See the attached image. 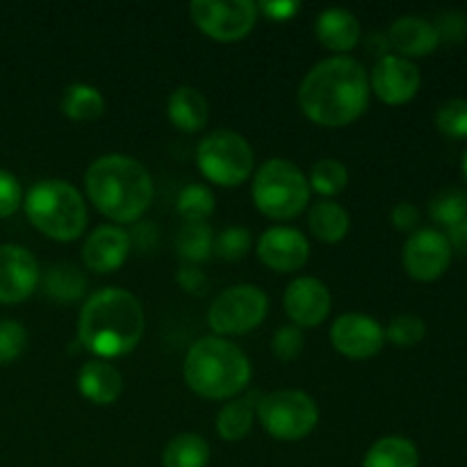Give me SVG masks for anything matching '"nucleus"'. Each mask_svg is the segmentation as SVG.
I'll return each mask as SVG.
<instances>
[{"label": "nucleus", "mask_w": 467, "mask_h": 467, "mask_svg": "<svg viewBox=\"0 0 467 467\" xmlns=\"http://www.w3.org/2000/svg\"><path fill=\"white\" fill-rule=\"evenodd\" d=\"M436 126L442 135L451 140H465L467 137V100L450 99L438 108Z\"/></svg>", "instance_id": "nucleus-33"}, {"label": "nucleus", "mask_w": 467, "mask_h": 467, "mask_svg": "<svg viewBox=\"0 0 467 467\" xmlns=\"http://www.w3.org/2000/svg\"><path fill=\"white\" fill-rule=\"evenodd\" d=\"M182 374L192 392L203 400L223 401L240 395L254 372L240 347L219 336H208L190 347Z\"/></svg>", "instance_id": "nucleus-4"}, {"label": "nucleus", "mask_w": 467, "mask_h": 467, "mask_svg": "<svg viewBox=\"0 0 467 467\" xmlns=\"http://www.w3.org/2000/svg\"><path fill=\"white\" fill-rule=\"evenodd\" d=\"M85 187L99 213L117 223H135L155 196L153 178L144 164L121 153L94 160L85 173Z\"/></svg>", "instance_id": "nucleus-3"}, {"label": "nucleus", "mask_w": 467, "mask_h": 467, "mask_svg": "<svg viewBox=\"0 0 467 467\" xmlns=\"http://www.w3.org/2000/svg\"><path fill=\"white\" fill-rule=\"evenodd\" d=\"M254 203L265 217L285 219L299 217L310 201V185L306 173L295 162L283 158H272L255 171Z\"/></svg>", "instance_id": "nucleus-6"}, {"label": "nucleus", "mask_w": 467, "mask_h": 467, "mask_svg": "<svg viewBox=\"0 0 467 467\" xmlns=\"http://www.w3.org/2000/svg\"><path fill=\"white\" fill-rule=\"evenodd\" d=\"M331 292L319 278L299 276L287 285L283 306L287 317L299 328H317L331 313Z\"/></svg>", "instance_id": "nucleus-16"}, {"label": "nucleus", "mask_w": 467, "mask_h": 467, "mask_svg": "<svg viewBox=\"0 0 467 467\" xmlns=\"http://www.w3.org/2000/svg\"><path fill=\"white\" fill-rule=\"evenodd\" d=\"M62 114L73 119V121H94L100 119L105 112V99L96 87L76 82L64 89L62 96Z\"/></svg>", "instance_id": "nucleus-27"}, {"label": "nucleus", "mask_w": 467, "mask_h": 467, "mask_svg": "<svg viewBox=\"0 0 467 467\" xmlns=\"http://www.w3.org/2000/svg\"><path fill=\"white\" fill-rule=\"evenodd\" d=\"M214 249V235L208 223H182L176 235V251L185 265H199L210 258Z\"/></svg>", "instance_id": "nucleus-28"}, {"label": "nucleus", "mask_w": 467, "mask_h": 467, "mask_svg": "<svg viewBox=\"0 0 467 467\" xmlns=\"http://www.w3.org/2000/svg\"><path fill=\"white\" fill-rule=\"evenodd\" d=\"M130 237L119 226H99L82 246V258H85L87 269L94 274L117 272L130 254Z\"/></svg>", "instance_id": "nucleus-17"}, {"label": "nucleus", "mask_w": 467, "mask_h": 467, "mask_svg": "<svg viewBox=\"0 0 467 467\" xmlns=\"http://www.w3.org/2000/svg\"><path fill=\"white\" fill-rule=\"evenodd\" d=\"M388 41L397 53L409 57H427L441 44L436 27L422 16H401L388 30Z\"/></svg>", "instance_id": "nucleus-18"}, {"label": "nucleus", "mask_w": 467, "mask_h": 467, "mask_svg": "<svg viewBox=\"0 0 467 467\" xmlns=\"http://www.w3.org/2000/svg\"><path fill=\"white\" fill-rule=\"evenodd\" d=\"M451 265V244L436 228L415 231L404 244V269L422 283L438 281Z\"/></svg>", "instance_id": "nucleus-11"}, {"label": "nucleus", "mask_w": 467, "mask_h": 467, "mask_svg": "<svg viewBox=\"0 0 467 467\" xmlns=\"http://www.w3.org/2000/svg\"><path fill=\"white\" fill-rule=\"evenodd\" d=\"M258 5L251 0H194L190 16L210 39L233 44L249 35L258 21Z\"/></svg>", "instance_id": "nucleus-10"}, {"label": "nucleus", "mask_w": 467, "mask_h": 467, "mask_svg": "<svg viewBox=\"0 0 467 467\" xmlns=\"http://www.w3.org/2000/svg\"><path fill=\"white\" fill-rule=\"evenodd\" d=\"M308 185L317 192L322 199L337 196L347 185H349V171L340 160L324 158L313 164L308 176Z\"/></svg>", "instance_id": "nucleus-29"}, {"label": "nucleus", "mask_w": 467, "mask_h": 467, "mask_svg": "<svg viewBox=\"0 0 467 467\" xmlns=\"http://www.w3.org/2000/svg\"><path fill=\"white\" fill-rule=\"evenodd\" d=\"M420 451L404 436H386L374 442L365 454L363 467H418Z\"/></svg>", "instance_id": "nucleus-24"}, {"label": "nucleus", "mask_w": 467, "mask_h": 467, "mask_svg": "<svg viewBox=\"0 0 467 467\" xmlns=\"http://www.w3.org/2000/svg\"><path fill=\"white\" fill-rule=\"evenodd\" d=\"M176 208L185 223H205V219L214 213V194L205 185L190 182L178 194Z\"/></svg>", "instance_id": "nucleus-31"}, {"label": "nucleus", "mask_w": 467, "mask_h": 467, "mask_svg": "<svg viewBox=\"0 0 467 467\" xmlns=\"http://www.w3.org/2000/svg\"><path fill=\"white\" fill-rule=\"evenodd\" d=\"M78 388L87 401L96 406H109L121 397L123 377L108 360H89L78 374Z\"/></svg>", "instance_id": "nucleus-20"}, {"label": "nucleus", "mask_w": 467, "mask_h": 467, "mask_svg": "<svg viewBox=\"0 0 467 467\" xmlns=\"http://www.w3.org/2000/svg\"><path fill=\"white\" fill-rule=\"evenodd\" d=\"M433 27H436L441 41H461L463 39V30H465L463 14L459 12L442 14V16L438 18V23H433Z\"/></svg>", "instance_id": "nucleus-39"}, {"label": "nucleus", "mask_w": 467, "mask_h": 467, "mask_svg": "<svg viewBox=\"0 0 467 467\" xmlns=\"http://www.w3.org/2000/svg\"><path fill=\"white\" fill-rule=\"evenodd\" d=\"M27 342L26 328L14 319H0V365H7L23 354Z\"/></svg>", "instance_id": "nucleus-35"}, {"label": "nucleus", "mask_w": 467, "mask_h": 467, "mask_svg": "<svg viewBox=\"0 0 467 467\" xmlns=\"http://www.w3.org/2000/svg\"><path fill=\"white\" fill-rule=\"evenodd\" d=\"M23 203V192L21 182L16 181V176L5 169H0V219L12 217Z\"/></svg>", "instance_id": "nucleus-37"}, {"label": "nucleus", "mask_w": 467, "mask_h": 467, "mask_svg": "<svg viewBox=\"0 0 467 467\" xmlns=\"http://www.w3.org/2000/svg\"><path fill=\"white\" fill-rule=\"evenodd\" d=\"M196 164L210 182L237 187L254 173L255 155L249 141L233 130H214L196 149Z\"/></svg>", "instance_id": "nucleus-7"}, {"label": "nucleus", "mask_w": 467, "mask_h": 467, "mask_svg": "<svg viewBox=\"0 0 467 467\" xmlns=\"http://www.w3.org/2000/svg\"><path fill=\"white\" fill-rule=\"evenodd\" d=\"M128 237H130V246H137L140 251H149L155 244V228L150 223L141 222L137 223L135 231L128 233Z\"/></svg>", "instance_id": "nucleus-42"}, {"label": "nucleus", "mask_w": 467, "mask_h": 467, "mask_svg": "<svg viewBox=\"0 0 467 467\" xmlns=\"http://www.w3.org/2000/svg\"><path fill=\"white\" fill-rule=\"evenodd\" d=\"M176 281H178V285L187 292V295L201 296V295H205V290H208V278H205V274L201 272L196 265H182L176 274Z\"/></svg>", "instance_id": "nucleus-38"}, {"label": "nucleus", "mask_w": 467, "mask_h": 467, "mask_svg": "<svg viewBox=\"0 0 467 467\" xmlns=\"http://www.w3.org/2000/svg\"><path fill=\"white\" fill-rule=\"evenodd\" d=\"M422 76L410 59L401 55L379 57L369 73V91L379 96L386 105H404L420 91Z\"/></svg>", "instance_id": "nucleus-13"}, {"label": "nucleus", "mask_w": 467, "mask_h": 467, "mask_svg": "<svg viewBox=\"0 0 467 467\" xmlns=\"http://www.w3.org/2000/svg\"><path fill=\"white\" fill-rule=\"evenodd\" d=\"M390 219L392 226L400 228V231H413L420 222V210L413 203H409V201H404V203H397L392 208Z\"/></svg>", "instance_id": "nucleus-41"}, {"label": "nucleus", "mask_w": 467, "mask_h": 467, "mask_svg": "<svg viewBox=\"0 0 467 467\" xmlns=\"http://www.w3.org/2000/svg\"><path fill=\"white\" fill-rule=\"evenodd\" d=\"M144 308L123 287H100L87 296L78 319V340L103 360L135 351L144 337Z\"/></svg>", "instance_id": "nucleus-2"}, {"label": "nucleus", "mask_w": 467, "mask_h": 467, "mask_svg": "<svg viewBox=\"0 0 467 467\" xmlns=\"http://www.w3.org/2000/svg\"><path fill=\"white\" fill-rule=\"evenodd\" d=\"M301 9V5L296 0H272V3H260L258 12L267 14L274 21H290L296 12Z\"/></svg>", "instance_id": "nucleus-40"}, {"label": "nucleus", "mask_w": 467, "mask_h": 467, "mask_svg": "<svg viewBox=\"0 0 467 467\" xmlns=\"http://www.w3.org/2000/svg\"><path fill=\"white\" fill-rule=\"evenodd\" d=\"M315 35L324 48L333 53H349L360 41V23L349 9H324L315 21Z\"/></svg>", "instance_id": "nucleus-19"}, {"label": "nucleus", "mask_w": 467, "mask_h": 467, "mask_svg": "<svg viewBox=\"0 0 467 467\" xmlns=\"http://www.w3.org/2000/svg\"><path fill=\"white\" fill-rule=\"evenodd\" d=\"M208 463L210 445L199 433H178L164 447V467H208Z\"/></svg>", "instance_id": "nucleus-26"}, {"label": "nucleus", "mask_w": 467, "mask_h": 467, "mask_svg": "<svg viewBox=\"0 0 467 467\" xmlns=\"http://www.w3.org/2000/svg\"><path fill=\"white\" fill-rule=\"evenodd\" d=\"M447 240H450L451 249H459L467 254V219L459 222L456 226L447 228Z\"/></svg>", "instance_id": "nucleus-43"}, {"label": "nucleus", "mask_w": 467, "mask_h": 467, "mask_svg": "<svg viewBox=\"0 0 467 467\" xmlns=\"http://www.w3.org/2000/svg\"><path fill=\"white\" fill-rule=\"evenodd\" d=\"M26 217L46 237L73 242L85 233L89 214L80 192L67 181H39L23 199Z\"/></svg>", "instance_id": "nucleus-5"}, {"label": "nucleus", "mask_w": 467, "mask_h": 467, "mask_svg": "<svg viewBox=\"0 0 467 467\" xmlns=\"http://www.w3.org/2000/svg\"><path fill=\"white\" fill-rule=\"evenodd\" d=\"M260 392L251 390L244 395H237L219 410L217 415V431L223 441L228 442H240L254 429V422L258 420V404H260Z\"/></svg>", "instance_id": "nucleus-21"}, {"label": "nucleus", "mask_w": 467, "mask_h": 467, "mask_svg": "<svg viewBox=\"0 0 467 467\" xmlns=\"http://www.w3.org/2000/svg\"><path fill=\"white\" fill-rule=\"evenodd\" d=\"M317 404L304 390H276L260 397L258 422L276 441H304L317 427Z\"/></svg>", "instance_id": "nucleus-8"}, {"label": "nucleus", "mask_w": 467, "mask_h": 467, "mask_svg": "<svg viewBox=\"0 0 467 467\" xmlns=\"http://www.w3.org/2000/svg\"><path fill=\"white\" fill-rule=\"evenodd\" d=\"M463 173H465V181H467V150H465V155H463Z\"/></svg>", "instance_id": "nucleus-44"}, {"label": "nucleus", "mask_w": 467, "mask_h": 467, "mask_svg": "<svg viewBox=\"0 0 467 467\" xmlns=\"http://www.w3.org/2000/svg\"><path fill=\"white\" fill-rule=\"evenodd\" d=\"M424 336H427V324H424L422 317L410 313L392 317V322L386 328L388 340L397 347H404V349L406 347L420 345L424 340Z\"/></svg>", "instance_id": "nucleus-32"}, {"label": "nucleus", "mask_w": 467, "mask_h": 467, "mask_svg": "<svg viewBox=\"0 0 467 467\" xmlns=\"http://www.w3.org/2000/svg\"><path fill=\"white\" fill-rule=\"evenodd\" d=\"M169 119L182 132H199L208 123V99L196 87H178L169 96L167 103Z\"/></svg>", "instance_id": "nucleus-22"}, {"label": "nucleus", "mask_w": 467, "mask_h": 467, "mask_svg": "<svg viewBox=\"0 0 467 467\" xmlns=\"http://www.w3.org/2000/svg\"><path fill=\"white\" fill-rule=\"evenodd\" d=\"M301 112L324 128H342L365 114L369 76L356 59L336 55L315 64L299 85Z\"/></svg>", "instance_id": "nucleus-1"}, {"label": "nucleus", "mask_w": 467, "mask_h": 467, "mask_svg": "<svg viewBox=\"0 0 467 467\" xmlns=\"http://www.w3.org/2000/svg\"><path fill=\"white\" fill-rule=\"evenodd\" d=\"M258 258L265 267L278 274L299 272L310 255V244L301 231L292 226H272L260 235Z\"/></svg>", "instance_id": "nucleus-15"}, {"label": "nucleus", "mask_w": 467, "mask_h": 467, "mask_svg": "<svg viewBox=\"0 0 467 467\" xmlns=\"http://www.w3.org/2000/svg\"><path fill=\"white\" fill-rule=\"evenodd\" d=\"M46 295L55 301H78L87 292V278L76 265L55 263L39 278Z\"/></svg>", "instance_id": "nucleus-25"}, {"label": "nucleus", "mask_w": 467, "mask_h": 467, "mask_svg": "<svg viewBox=\"0 0 467 467\" xmlns=\"http://www.w3.org/2000/svg\"><path fill=\"white\" fill-rule=\"evenodd\" d=\"M331 342L337 354L351 360H365L383 349L386 328L369 315L345 313L333 322Z\"/></svg>", "instance_id": "nucleus-12"}, {"label": "nucleus", "mask_w": 467, "mask_h": 467, "mask_svg": "<svg viewBox=\"0 0 467 467\" xmlns=\"http://www.w3.org/2000/svg\"><path fill=\"white\" fill-rule=\"evenodd\" d=\"M349 213L331 199L317 201L308 213L310 233L319 242H327V244H336V242L345 240L347 233H349Z\"/></svg>", "instance_id": "nucleus-23"}, {"label": "nucleus", "mask_w": 467, "mask_h": 467, "mask_svg": "<svg viewBox=\"0 0 467 467\" xmlns=\"http://www.w3.org/2000/svg\"><path fill=\"white\" fill-rule=\"evenodd\" d=\"M304 331L299 327H295V324L281 327L272 337V351L281 360L299 358L301 351H304Z\"/></svg>", "instance_id": "nucleus-36"}, {"label": "nucleus", "mask_w": 467, "mask_h": 467, "mask_svg": "<svg viewBox=\"0 0 467 467\" xmlns=\"http://www.w3.org/2000/svg\"><path fill=\"white\" fill-rule=\"evenodd\" d=\"M41 278L35 255L18 244H0V304H21Z\"/></svg>", "instance_id": "nucleus-14"}, {"label": "nucleus", "mask_w": 467, "mask_h": 467, "mask_svg": "<svg viewBox=\"0 0 467 467\" xmlns=\"http://www.w3.org/2000/svg\"><path fill=\"white\" fill-rule=\"evenodd\" d=\"M429 214L436 223L451 228L467 219V192L461 187H445L429 203Z\"/></svg>", "instance_id": "nucleus-30"}, {"label": "nucleus", "mask_w": 467, "mask_h": 467, "mask_svg": "<svg viewBox=\"0 0 467 467\" xmlns=\"http://www.w3.org/2000/svg\"><path fill=\"white\" fill-rule=\"evenodd\" d=\"M251 249V233L244 226H231L222 231L214 240V254L226 263H237L244 258Z\"/></svg>", "instance_id": "nucleus-34"}, {"label": "nucleus", "mask_w": 467, "mask_h": 467, "mask_svg": "<svg viewBox=\"0 0 467 467\" xmlns=\"http://www.w3.org/2000/svg\"><path fill=\"white\" fill-rule=\"evenodd\" d=\"M269 299L258 285H233L219 292L208 310V324L217 336H244L265 322Z\"/></svg>", "instance_id": "nucleus-9"}]
</instances>
